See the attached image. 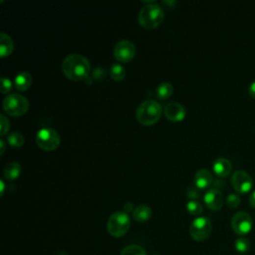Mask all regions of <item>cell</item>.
Here are the masks:
<instances>
[{"label":"cell","mask_w":255,"mask_h":255,"mask_svg":"<svg viewBox=\"0 0 255 255\" xmlns=\"http://www.w3.org/2000/svg\"><path fill=\"white\" fill-rule=\"evenodd\" d=\"M10 129V123L8 121V119L2 114L0 116V135L2 137L6 135V133L9 131Z\"/></svg>","instance_id":"obj_25"},{"label":"cell","mask_w":255,"mask_h":255,"mask_svg":"<svg viewBox=\"0 0 255 255\" xmlns=\"http://www.w3.org/2000/svg\"><path fill=\"white\" fill-rule=\"evenodd\" d=\"M62 71L69 80L81 81L88 77L91 71V64L83 55L70 54L63 60Z\"/></svg>","instance_id":"obj_1"},{"label":"cell","mask_w":255,"mask_h":255,"mask_svg":"<svg viewBox=\"0 0 255 255\" xmlns=\"http://www.w3.org/2000/svg\"><path fill=\"white\" fill-rule=\"evenodd\" d=\"M163 108L154 100H146L138 107L136 116L139 123L144 126H152L161 119Z\"/></svg>","instance_id":"obj_2"},{"label":"cell","mask_w":255,"mask_h":255,"mask_svg":"<svg viewBox=\"0 0 255 255\" xmlns=\"http://www.w3.org/2000/svg\"><path fill=\"white\" fill-rule=\"evenodd\" d=\"M187 196L190 200H198L200 198V193L196 189H190V190H188Z\"/></svg>","instance_id":"obj_28"},{"label":"cell","mask_w":255,"mask_h":255,"mask_svg":"<svg viewBox=\"0 0 255 255\" xmlns=\"http://www.w3.org/2000/svg\"><path fill=\"white\" fill-rule=\"evenodd\" d=\"M252 218L251 216L245 211H238L236 212L231 218V228L232 230L237 235H246L252 230Z\"/></svg>","instance_id":"obj_8"},{"label":"cell","mask_w":255,"mask_h":255,"mask_svg":"<svg viewBox=\"0 0 255 255\" xmlns=\"http://www.w3.org/2000/svg\"><path fill=\"white\" fill-rule=\"evenodd\" d=\"M174 93V86L170 82H163L156 88V97L159 100L169 99Z\"/></svg>","instance_id":"obj_19"},{"label":"cell","mask_w":255,"mask_h":255,"mask_svg":"<svg viewBox=\"0 0 255 255\" xmlns=\"http://www.w3.org/2000/svg\"><path fill=\"white\" fill-rule=\"evenodd\" d=\"M164 114L171 122H180L185 118V108L177 102L169 103L164 108Z\"/></svg>","instance_id":"obj_12"},{"label":"cell","mask_w":255,"mask_h":255,"mask_svg":"<svg viewBox=\"0 0 255 255\" xmlns=\"http://www.w3.org/2000/svg\"><path fill=\"white\" fill-rule=\"evenodd\" d=\"M248 93H249V95L251 96L252 98L255 99V81H253V82L250 84V86H249V88H248Z\"/></svg>","instance_id":"obj_30"},{"label":"cell","mask_w":255,"mask_h":255,"mask_svg":"<svg viewBox=\"0 0 255 255\" xmlns=\"http://www.w3.org/2000/svg\"><path fill=\"white\" fill-rule=\"evenodd\" d=\"M32 76L28 72H20L15 76L14 85L18 91H26L32 85Z\"/></svg>","instance_id":"obj_16"},{"label":"cell","mask_w":255,"mask_h":255,"mask_svg":"<svg viewBox=\"0 0 255 255\" xmlns=\"http://www.w3.org/2000/svg\"><path fill=\"white\" fill-rule=\"evenodd\" d=\"M249 204H250V205H251L253 208H255V190L252 191L250 197H249Z\"/></svg>","instance_id":"obj_31"},{"label":"cell","mask_w":255,"mask_h":255,"mask_svg":"<svg viewBox=\"0 0 255 255\" xmlns=\"http://www.w3.org/2000/svg\"><path fill=\"white\" fill-rule=\"evenodd\" d=\"M213 178L211 173L206 169H202L197 172L194 178V182L199 189H204L212 183Z\"/></svg>","instance_id":"obj_14"},{"label":"cell","mask_w":255,"mask_h":255,"mask_svg":"<svg viewBox=\"0 0 255 255\" xmlns=\"http://www.w3.org/2000/svg\"><path fill=\"white\" fill-rule=\"evenodd\" d=\"M134 210H135V208H134V205H133V204H131V203H128V204H125L124 211H125L126 213L129 214V212H133Z\"/></svg>","instance_id":"obj_29"},{"label":"cell","mask_w":255,"mask_h":255,"mask_svg":"<svg viewBox=\"0 0 255 255\" xmlns=\"http://www.w3.org/2000/svg\"><path fill=\"white\" fill-rule=\"evenodd\" d=\"M0 185H1V190H0V195H1V197H2L3 194H4V190H5V183H4V181L2 179L0 180Z\"/></svg>","instance_id":"obj_33"},{"label":"cell","mask_w":255,"mask_h":255,"mask_svg":"<svg viewBox=\"0 0 255 255\" xmlns=\"http://www.w3.org/2000/svg\"><path fill=\"white\" fill-rule=\"evenodd\" d=\"M165 18V11L158 4L151 3L145 5L139 13L140 24L147 29H153L162 24Z\"/></svg>","instance_id":"obj_3"},{"label":"cell","mask_w":255,"mask_h":255,"mask_svg":"<svg viewBox=\"0 0 255 255\" xmlns=\"http://www.w3.org/2000/svg\"><path fill=\"white\" fill-rule=\"evenodd\" d=\"M153 215L152 208L147 204H141L135 207V210L133 211V217L135 220L139 222H145L149 220Z\"/></svg>","instance_id":"obj_17"},{"label":"cell","mask_w":255,"mask_h":255,"mask_svg":"<svg viewBox=\"0 0 255 255\" xmlns=\"http://www.w3.org/2000/svg\"><path fill=\"white\" fill-rule=\"evenodd\" d=\"M131 227V218L125 211L114 212L108 219V231L114 237H122Z\"/></svg>","instance_id":"obj_4"},{"label":"cell","mask_w":255,"mask_h":255,"mask_svg":"<svg viewBox=\"0 0 255 255\" xmlns=\"http://www.w3.org/2000/svg\"><path fill=\"white\" fill-rule=\"evenodd\" d=\"M7 142L8 144L11 146V147H14V148H20L24 145L25 143V139L23 137L22 134L20 133H17V132H14V133H11L10 135H8L7 137Z\"/></svg>","instance_id":"obj_22"},{"label":"cell","mask_w":255,"mask_h":255,"mask_svg":"<svg viewBox=\"0 0 255 255\" xmlns=\"http://www.w3.org/2000/svg\"><path fill=\"white\" fill-rule=\"evenodd\" d=\"M227 204L230 208H236L240 204V198L235 194H230L227 199Z\"/></svg>","instance_id":"obj_26"},{"label":"cell","mask_w":255,"mask_h":255,"mask_svg":"<svg viewBox=\"0 0 255 255\" xmlns=\"http://www.w3.org/2000/svg\"><path fill=\"white\" fill-rule=\"evenodd\" d=\"M13 49L14 42L12 38L4 32H1L0 33V55H1V58L9 56L13 52Z\"/></svg>","instance_id":"obj_15"},{"label":"cell","mask_w":255,"mask_h":255,"mask_svg":"<svg viewBox=\"0 0 255 255\" xmlns=\"http://www.w3.org/2000/svg\"><path fill=\"white\" fill-rule=\"evenodd\" d=\"M110 74L113 80L119 82L124 80V78L126 77V69L124 68L123 65H121V64L114 63L110 69Z\"/></svg>","instance_id":"obj_20"},{"label":"cell","mask_w":255,"mask_h":255,"mask_svg":"<svg viewBox=\"0 0 255 255\" xmlns=\"http://www.w3.org/2000/svg\"><path fill=\"white\" fill-rule=\"evenodd\" d=\"M212 230V225L207 217H198L191 222L189 228V234L196 241H204L206 240Z\"/></svg>","instance_id":"obj_7"},{"label":"cell","mask_w":255,"mask_h":255,"mask_svg":"<svg viewBox=\"0 0 255 255\" xmlns=\"http://www.w3.org/2000/svg\"><path fill=\"white\" fill-rule=\"evenodd\" d=\"M231 184L239 194H247L253 186L252 178L244 171H236L231 176Z\"/></svg>","instance_id":"obj_10"},{"label":"cell","mask_w":255,"mask_h":255,"mask_svg":"<svg viewBox=\"0 0 255 255\" xmlns=\"http://www.w3.org/2000/svg\"><path fill=\"white\" fill-rule=\"evenodd\" d=\"M3 109L11 117H21L29 109V102L20 94H10L3 100Z\"/></svg>","instance_id":"obj_5"},{"label":"cell","mask_w":255,"mask_h":255,"mask_svg":"<svg viewBox=\"0 0 255 255\" xmlns=\"http://www.w3.org/2000/svg\"><path fill=\"white\" fill-rule=\"evenodd\" d=\"M186 209L188 213L193 215H200L204 211L203 204L198 200H189L186 204Z\"/></svg>","instance_id":"obj_21"},{"label":"cell","mask_w":255,"mask_h":255,"mask_svg":"<svg viewBox=\"0 0 255 255\" xmlns=\"http://www.w3.org/2000/svg\"><path fill=\"white\" fill-rule=\"evenodd\" d=\"M213 172L219 178H227L232 171V165L226 157H217L212 165Z\"/></svg>","instance_id":"obj_13"},{"label":"cell","mask_w":255,"mask_h":255,"mask_svg":"<svg viewBox=\"0 0 255 255\" xmlns=\"http://www.w3.org/2000/svg\"><path fill=\"white\" fill-rule=\"evenodd\" d=\"M60 136L58 132L51 128H43L36 136V143L40 149L46 152H52L60 146Z\"/></svg>","instance_id":"obj_6"},{"label":"cell","mask_w":255,"mask_h":255,"mask_svg":"<svg viewBox=\"0 0 255 255\" xmlns=\"http://www.w3.org/2000/svg\"><path fill=\"white\" fill-rule=\"evenodd\" d=\"M21 174V167L18 163L16 162H11L9 164L6 165V167L4 168V178L7 180H14L16 178H19Z\"/></svg>","instance_id":"obj_18"},{"label":"cell","mask_w":255,"mask_h":255,"mask_svg":"<svg viewBox=\"0 0 255 255\" xmlns=\"http://www.w3.org/2000/svg\"><path fill=\"white\" fill-rule=\"evenodd\" d=\"M12 87L13 85L10 79L5 77L1 78V87H0V91H1L2 94H8L12 90Z\"/></svg>","instance_id":"obj_27"},{"label":"cell","mask_w":255,"mask_h":255,"mask_svg":"<svg viewBox=\"0 0 255 255\" xmlns=\"http://www.w3.org/2000/svg\"><path fill=\"white\" fill-rule=\"evenodd\" d=\"M234 247L239 253H246L250 249V241L246 237H239L234 242Z\"/></svg>","instance_id":"obj_24"},{"label":"cell","mask_w":255,"mask_h":255,"mask_svg":"<svg viewBox=\"0 0 255 255\" xmlns=\"http://www.w3.org/2000/svg\"><path fill=\"white\" fill-rule=\"evenodd\" d=\"M121 255H147L144 248H142L140 245L131 244L126 246L122 252Z\"/></svg>","instance_id":"obj_23"},{"label":"cell","mask_w":255,"mask_h":255,"mask_svg":"<svg viewBox=\"0 0 255 255\" xmlns=\"http://www.w3.org/2000/svg\"><path fill=\"white\" fill-rule=\"evenodd\" d=\"M204 200L205 205L212 211L220 210L223 205V196L217 188L208 189L204 194Z\"/></svg>","instance_id":"obj_11"},{"label":"cell","mask_w":255,"mask_h":255,"mask_svg":"<svg viewBox=\"0 0 255 255\" xmlns=\"http://www.w3.org/2000/svg\"><path fill=\"white\" fill-rule=\"evenodd\" d=\"M0 147H1V150H0V154H3L5 152V142L3 140L0 141Z\"/></svg>","instance_id":"obj_32"},{"label":"cell","mask_w":255,"mask_h":255,"mask_svg":"<svg viewBox=\"0 0 255 255\" xmlns=\"http://www.w3.org/2000/svg\"><path fill=\"white\" fill-rule=\"evenodd\" d=\"M137 53L135 44L130 40H121L114 48L115 58L123 63L132 61Z\"/></svg>","instance_id":"obj_9"}]
</instances>
